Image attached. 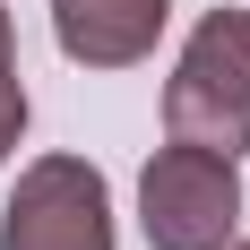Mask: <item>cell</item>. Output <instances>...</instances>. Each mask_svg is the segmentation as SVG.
Segmentation results:
<instances>
[{"mask_svg":"<svg viewBox=\"0 0 250 250\" xmlns=\"http://www.w3.org/2000/svg\"><path fill=\"white\" fill-rule=\"evenodd\" d=\"M26 112H35V104H26V78H9V86H0V164L18 155V138H26Z\"/></svg>","mask_w":250,"mask_h":250,"instance_id":"5","label":"cell"},{"mask_svg":"<svg viewBox=\"0 0 250 250\" xmlns=\"http://www.w3.org/2000/svg\"><path fill=\"white\" fill-rule=\"evenodd\" d=\"M0 250H121L112 181L86 155H35L0 207Z\"/></svg>","mask_w":250,"mask_h":250,"instance_id":"3","label":"cell"},{"mask_svg":"<svg viewBox=\"0 0 250 250\" xmlns=\"http://www.w3.org/2000/svg\"><path fill=\"white\" fill-rule=\"evenodd\" d=\"M18 78V26H9V9H0V86Z\"/></svg>","mask_w":250,"mask_h":250,"instance_id":"6","label":"cell"},{"mask_svg":"<svg viewBox=\"0 0 250 250\" xmlns=\"http://www.w3.org/2000/svg\"><path fill=\"white\" fill-rule=\"evenodd\" d=\"M52 9V43L78 69H138L155 61L164 26H173V0H43Z\"/></svg>","mask_w":250,"mask_h":250,"instance_id":"4","label":"cell"},{"mask_svg":"<svg viewBox=\"0 0 250 250\" xmlns=\"http://www.w3.org/2000/svg\"><path fill=\"white\" fill-rule=\"evenodd\" d=\"M225 250H250V233H233V242H225Z\"/></svg>","mask_w":250,"mask_h":250,"instance_id":"7","label":"cell"},{"mask_svg":"<svg viewBox=\"0 0 250 250\" xmlns=\"http://www.w3.org/2000/svg\"><path fill=\"white\" fill-rule=\"evenodd\" d=\"M138 233L147 250H225L242 233V155L190 147V138L155 147L138 173Z\"/></svg>","mask_w":250,"mask_h":250,"instance_id":"2","label":"cell"},{"mask_svg":"<svg viewBox=\"0 0 250 250\" xmlns=\"http://www.w3.org/2000/svg\"><path fill=\"white\" fill-rule=\"evenodd\" d=\"M164 129L216 155H250V9H207L164 78Z\"/></svg>","mask_w":250,"mask_h":250,"instance_id":"1","label":"cell"}]
</instances>
